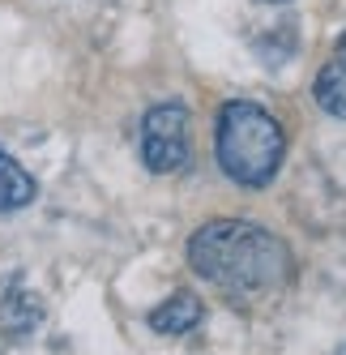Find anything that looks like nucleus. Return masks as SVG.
<instances>
[{
	"label": "nucleus",
	"mask_w": 346,
	"mask_h": 355,
	"mask_svg": "<svg viewBox=\"0 0 346 355\" xmlns=\"http://www.w3.org/2000/svg\"><path fill=\"white\" fill-rule=\"evenodd\" d=\"M39 184H35V175L21 167L9 150H0V214H13V210H26L30 201H35Z\"/></svg>",
	"instance_id": "39448f33"
},
{
	"label": "nucleus",
	"mask_w": 346,
	"mask_h": 355,
	"mask_svg": "<svg viewBox=\"0 0 346 355\" xmlns=\"http://www.w3.org/2000/svg\"><path fill=\"white\" fill-rule=\"evenodd\" d=\"M188 107L167 98L141 116V163L154 175H171L188 163Z\"/></svg>",
	"instance_id": "7ed1b4c3"
},
{
	"label": "nucleus",
	"mask_w": 346,
	"mask_h": 355,
	"mask_svg": "<svg viewBox=\"0 0 346 355\" xmlns=\"http://www.w3.org/2000/svg\"><path fill=\"white\" fill-rule=\"evenodd\" d=\"M312 94H316V107H320V112H329V116L346 120V60L334 56L325 69H320Z\"/></svg>",
	"instance_id": "0eeeda50"
},
{
	"label": "nucleus",
	"mask_w": 346,
	"mask_h": 355,
	"mask_svg": "<svg viewBox=\"0 0 346 355\" xmlns=\"http://www.w3.org/2000/svg\"><path fill=\"white\" fill-rule=\"evenodd\" d=\"M201 321H206V304L197 291H176V295H167L163 304L150 309V329L154 334H167V338L192 334Z\"/></svg>",
	"instance_id": "20e7f679"
},
{
	"label": "nucleus",
	"mask_w": 346,
	"mask_h": 355,
	"mask_svg": "<svg viewBox=\"0 0 346 355\" xmlns=\"http://www.w3.org/2000/svg\"><path fill=\"white\" fill-rule=\"evenodd\" d=\"M0 321H5V329L13 338H26L30 329L43 321V304L30 287H13L5 291V300H0Z\"/></svg>",
	"instance_id": "423d86ee"
},
{
	"label": "nucleus",
	"mask_w": 346,
	"mask_h": 355,
	"mask_svg": "<svg viewBox=\"0 0 346 355\" xmlns=\"http://www.w3.org/2000/svg\"><path fill=\"white\" fill-rule=\"evenodd\" d=\"M261 5H286V0H261Z\"/></svg>",
	"instance_id": "1a4fd4ad"
},
{
	"label": "nucleus",
	"mask_w": 346,
	"mask_h": 355,
	"mask_svg": "<svg viewBox=\"0 0 346 355\" xmlns=\"http://www.w3.org/2000/svg\"><path fill=\"white\" fill-rule=\"evenodd\" d=\"M338 355H346V347H342V351H338Z\"/></svg>",
	"instance_id": "9d476101"
},
{
	"label": "nucleus",
	"mask_w": 346,
	"mask_h": 355,
	"mask_svg": "<svg viewBox=\"0 0 346 355\" xmlns=\"http://www.w3.org/2000/svg\"><path fill=\"white\" fill-rule=\"evenodd\" d=\"M338 60H346V35L338 39Z\"/></svg>",
	"instance_id": "6e6552de"
},
{
	"label": "nucleus",
	"mask_w": 346,
	"mask_h": 355,
	"mask_svg": "<svg viewBox=\"0 0 346 355\" xmlns=\"http://www.w3.org/2000/svg\"><path fill=\"white\" fill-rule=\"evenodd\" d=\"M214 155L231 184L265 189L286 159V133L269 107L253 103V98H231L218 107Z\"/></svg>",
	"instance_id": "f03ea898"
},
{
	"label": "nucleus",
	"mask_w": 346,
	"mask_h": 355,
	"mask_svg": "<svg viewBox=\"0 0 346 355\" xmlns=\"http://www.w3.org/2000/svg\"><path fill=\"white\" fill-rule=\"evenodd\" d=\"M188 266L231 300H261L295 278V257L282 236L248 218H210L188 236Z\"/></svg>",
	"instance_id": "f257e3e1"
}]
</instances>
